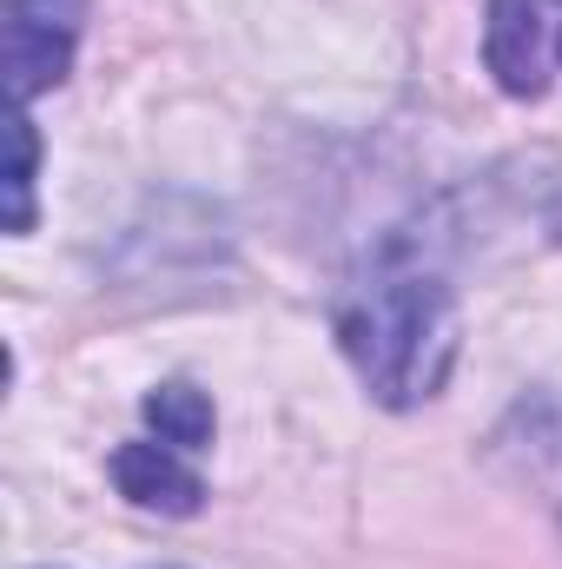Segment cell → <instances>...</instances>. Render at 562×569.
I'll use <instances>...</instances> for the list:
<instances>
[{
    "label": "cell",
    "instance_id": "obj_1",
    "mask_svg": "<svg viewBox=\"0 0 562 569\" xmlns=\"http://www.w3.org/2000/svg\"><path fill=\"white\" fill-rule=\"evenodd\" d=\"M331 331L384 411H418L450 385L456 365V291L411 232H391L338 284Z\"/></svg>",
    "mask_w": 562,
    "mask_h": 569
},
{
    "label": "cell",
    "instance_id": "obj_2",
    "mask_svg": "<svg viewBox=\"0 0 562 569\" xmlns=\"http://www.w3.org/2000/svg\"><path fill=\"white\" fill-rule=\"evenodd\" d=\"M483 67L510 100L562 93V0H490L483 7Z\"/></svg>",
    "mask_w": 562,
    "mask_h": 569
},
{
    "label": "cell",
    "instance_id": "obj_3",
    "mask_svg": "<svg viewBox=\"0 0 562 569\" xmlns=\"http://www.w3.org/2000/svg\"><path fill=\"white\" fill-rule=\"evenodd\" d=\"M80 27H87V0H7V93L20 113L67 80Z\"/></svg>",
    "mask_w": 562,
    "mask_h": 569
},
{
    "label": "cell",
    "instance_id": "obj_4",
    "mask_svg": "<svg viewBox=\"0 0 562 569\" xmlns=\"http://www.w3.org/2000/svg\"><path fill=\"white\" fill-rule=\"evenodd\" d=\"M113 483L133 510H152V517H192L205 503V477L192 463V450L165 443V437H133L113 450Z\"/></svg>",
    "mask_w": 562,
    "mask_h": 569
},
{
    "label": "cell",
    "instance_id": "obj_5",
    "mask_svg": "<svg viewBox=\"0 0 562 569\" xmlns=\"http://www.w3.org/2000/svg\"><path fill=\"white\" fill-rule=\"evenodd\" d=\"M496 450L523 470V483L556 510L562 523V391H536L510 411V425L496 430Z\"/></svg>",
    "mask_w": 562,
    "mask_h": 569
},
{
    "label": "cell",
    "instance_id": "obj_6",
    "mask_svg": "<svg viewBox=\"0 0 562 569\" xmlns=\"http://www.w3.org/2000/svg\"><path fill=\"white\" fill-rule=\"evenodd\" d=\"M145 425L159 430L165 443H179V450L199 457V450L212 443V425H219V418H212V398H205V391H192V385H159V391L145 398Z\"/></svg>",
    "mask_w": 562,
    "mask_h": 569
},
{
    "label": "cell",
    "instance_id": "obj_7",
    "mask_svg": "<svg viewBox=\"0 0 562 569\" xmlns=\"http://www.w3.org/2000/svg\"><path fill=\"white\" fill-rule=\"evenodd\" d=\"M33 152H40L33 146V120L13 107V179H7L13 186V232L33 226Z\"/></svg>",
    "mask_w": 562,
    "mask_h": 569
}]
</instances>
